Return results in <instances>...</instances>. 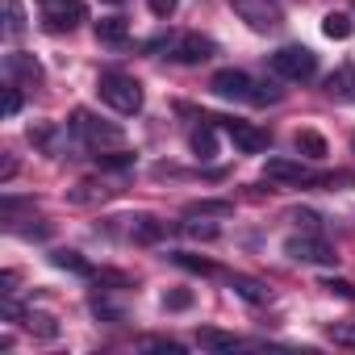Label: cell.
I'll return each instance as SVG.
<instances>
[{
	"label": "cell",
	"instance_id": "24",
	"mask_svg": "<svg viewBox=\"0 0 355 355\" xmlns=\"http://www.w3.org/2000/svg\"><path fill=\"white\" fill-rule=\"evenodd\" d=\"M5 34L9 38L26 34V9H21V0H5Z\"/></svg>",
	"mask_w": 355,
	"mask_h": 355
},
{
	"label": "cell",
	"instance_id": "6",
	"mask_svg": "<svg viewBox=\"0 0 355 355\" xmlns=\"http://www.w3.org/2000/svg\"><path fill=\"white\" fill-rule=\"evenodd\" d=\"M209 88L222 96V101H255V88H259V80H251L247 71H239V67H222L214 80H209Z\"/></svg>",
	"mask_w": 355,
	"mask_h": 355
},
{
	"label": "cell",
	"instance_id": "27",
	"mask_svg": "<svg viewBox=\"0 0 355 355\" xmlns=\"http://www.w3.org/2000/svg\"><path fill=\"white\" fill-rule=\"evenodd\" d=\"M88 309H92L96 318H105V322H121V318H125V313H121V309H117V305H113L109 297H101V293H96V297L88 301Z\"/></svg>",
	"mask_w": 355,
	"mask_h": 355
},
{
	"label": "cell",
	"instance_id": "11",
	"mask_svg": "<svg viewBox=\"0 0 355 355\" xmlns=\"http://www.w3.org/2000/svg\"><path fill=\"white\" fill-rule=\"evenodd\" d=\"M38 5H42V13H46V26H51V30H76V26L88 17L84 0H38Z\"/></svg>",
	"mask_w": 355,
	"mask_h": 355
},
{
	"label": "cell",
	"instance_id": "10",
	"mask_svg": "<svg viewBox=\"0 0 355 355\" xmlns=\"http://www.w3.org/2000/svg\"><path fill=\"white\" fill-rule=\"evenodd\" d=\"M5 80L17 88H38L42 84V63L26 51H9L5 55Z\"/></svg>",
	"mask_w": 355,
	"mask_h": 355
},
{
	"label": "cell",
	"instance_id": "14",
	"mask_svg": "<svg viewBox=\"0 0 355 355\" xmlns=\"http://www.w3.org/2000/svg\"><path fill=\"white\" fill-rule=\"evenodd\" d=\"M326 96L330 101H355V63H343L326 76Z\"/></svg>",
	"mask_w": 355,
	"mask_h": 355
},
{
	"label": "cell",
	"instance_id": "1",
	"mask_svg": "<svg viewBox=\"0 0 355 355\" xmlns=\"http://www.w3.org/2000/svg\"><path fill=\"white\" fill-rule=\"evenodd\" d=\"M71 134H76L84 146H92V150H109V146H121V142H125V130H121L117 121L96 117L92 109H76V113H71Z\"/></svg>",
	"mask_w": 355,
	"mask_h": 355
},
{
	"label": "cell",
	"instance_id": "21",
	"mask_svg": "<svg viewBox=\"0 0 355 355\" xmlns=\"http://www.w3.org/2000/svg\"><path fill=\"white\" fill-rule=\"evenodd\" d=\"M171 263H180L184 272H197V276H218V263H209L201 255H189V251H171Z\"/></svg>",
	"mask_w": 355,
	"mask_h": 355
},
{
	"label": "cell",
	"instance_id": "33",
	"mask_svg": "<svg viewBox=\"0 0 355 355\" xmlns=\"http://www.w3.org/2000/svg\"><path fill=\"white\" fill-rule=\"evenodd\" d=\"M326 334H330L334 343H343V347H355V326H347V322H343V326H330Z\"/></svg>",
	"mask_w": 355,
	"mask_h": 355
},
{
	"label": "cell",
	"instance_id": "2",
	"mask_svg": "<svg viewBox=\"0 0 355 355\" xmlns=\"http://www.w3.org/2000/svg\"><path fill=\"white\" fill-rule=\"evenodd\" d=\"M96 92H101V101H105L109 109H117V113H138V109H142V84H138L134 76H125V71H105V76L96 80Z\"/></svg>",
	"mask_w": 355,
	"mask_h": 355
},
{
	"label": "cell",
	"instance_id": "3",
	"mask_svg": "<svg viewBox=\"0 0 355 355\" xmlns=\"http://www.w3.org/2000/svg\"><path fill=\"white\" fill-rule=\"evenodd\" d=\"M272 71L288 84H305V80L318 76V55L309 46H280L272 55Z\"/></svg>",
	"mask_w": 355,
	"mask_h": 355
},
{
	"label": "cell",
	"instance_id": "37",
	"mask_svg": "<svg viewBox=\"0 0 355 355\" xmlns=\"http://www.w3.org/2000/svg\"><path fill=\"white\" fill-rule=\"evenodd\" d=\"M351 150H355V134H351Z\"/></svg>",
	"mask_w": 355,
	"mask_h": 355
},
{
	"label": "cell",
	"instance_id": "4",
	"mask_svg": "<svg viewBox=\"0 0 355 355\" xmlns=\"http://www.w3.org/2000/svg\"><path fill=\"white\" fill-rule=\"evenodd\" d=\"M263 175H268L272 184H293V189H301V184H322V175H318L309 163L284 159V155H272V159L263 163Z\"/></svg>",
	"mask_w": 355,
	"mask_h": 355
},
{
	"label": "cell",
	"instance_id": "29",
	"mask_svg": "<svg viewBox=\"0 0 355 355\" xmlns=\"http://www.w3.org/2000/svg\"><path fill=\"white\" fill-rule=\"evenodd\" d=\"M280 96H284V92H280L276 84H263V80H259V88H255V101H251V105H280Z\"/></svg>",
	"mask_w": 355,
	"mask_h": 355
},
{
	"label": "cell",
	"instance_id": "35",
	"mask_svg": "<svg viewBox=\"0 0 355 355\" xmlns=\"http://www.w3.org/2000/svg\"><path fill=\"white\" fill-rule=\"evenodd\" d=\"M322 288H330V293H338V297H355V284H347V280H334V276H330Z\"/></svg>",
	"mask_w": 355,
	"mask_h": 355
},
{
	"label": "cell",
	"instance_id": "20",
	"mask_svg": "<svg viewBox=\"0 0 355 355\" xmlns=\"http://www.w3.org/2000/svg\"><path fill=\"white\" fill-rule=\"evenodd\" d=\"M184 214L189 218H230L234 214V201H193Z\"/></svg>",
	"mask_w": 355,
	"mask_h": 355
},
{
	"label": "cell",
	"instance_id": "19",
	"mask_svg": "<svg viewBox=\"0 0 355 355\" xmlns=\"http://www.w3.org/2000/svg\"><path fill=\"white\" fill-rule=\"evenodd\" d=\"M96 38H101V42H109V46H121V42L130 38L125 17H101V21H96Z\"/></svg>",
	"mask_w": 355,
	"mask_h": 355
},
{
	"label": "cell",
	"instance_id": "22",
	"mask_svg": "<svg viewBox=\"0 0 355 355\" xmlns=\"http://www.w3.org/2000/svg\"><path fill=\"white\" fill-rule=\"evenodd\" d=\"M322 34H326L330 42L351 38V17H347V13H326V17H322Z\"/></svg>",
	"mask_w": 355,
	"mask_h": 355
},
{
	"label": "cell",
	"instance_id": "5",
	"mask_svg": "<svg viewBox=\"0 0 355 355\" xmlns=\"http://www.w3.org/2000/svg\"><path fill=\"white\" fill-rule=\"evenodd\" d=\"M218 55V42L214 38H205V34H180V38H171L167 42V59H175V63H205V59H214Z\"/></svg>",
	"mask_w": 355,
	"mask_h": 355
},
{
	"label": "cell",
	"instance_id": "12",
	"mask_svg": "<svg viewBox=\"0 0 355 355\" xmlns=\"http://www.w3.org/2000/svg\"><path fill=\"white\" fill-rule=\"evenodd\" d=\"M30 142H34V146H42L46 155H63V150H67V130H63V125L42 121V125H30Z\"/></svg>",
	"mask_w": 355,
	"mask_h": 355
},
{
	"label": "cell",
	"instance_id": "8",
	"mask_svg": "<svg viewBox=\"0 0 355 355\" xmlns=\"http://www.w3.org/2000/svg\"><path fill=\"white\" fill-rule=\"evenodd\" d=\"M230 9L255 30V34H268L280 26V5L276 0H230Z\"/></svg>",
	"mask_w": 355,
	"mask_h": 355
},
{
	"label": "cell",
	"instance_id": "26",
	"mask_svg": "<svg viewBox=\"0 0 355 355\" xmlns=\"http://www.w3.org/2000/svg\"><path fill=\"white\" fill-rule=\"evenodd\" d=\"M109 193H113V189H96V184H76V189H71V201H76V205H92V201H105Z\"/></svg>",
	"mask_w": 355,
	"mask_h": 355
},
{
	"label": "cell",
	"instance_id": "38",
	"mask_svg": "<svg viewBox=\"0 0 355 355\" xmlns=\"http://www.w3.org/2000/svg\"><path fill=\"white\" fill-rule=\"evenodd\" d=\"M109 5H121V0H109Z\"/></svg>",
	"mask_w": 355,
	"mask_h": 355
},
{
	"label": "cell",
	"instance_id": "15",
	"mask_svg": "<svg viewBox=\"0 0 355 355\" xmlns=\"http://www.w3.org/2000/svg\"><path fill=\"white\" fill-rule=\"evenodd\" d=\"M125 222H130V239L134 243H159L167 234V222H159L150 214H138V218H125Z\"/></svg>",
	"mask_w": 355,
	"mask_h": 355
},
{
	"label": "cell",
	"instance_id": "25",
	"mask_svg": "<svg viewBox=\"0 0 355 355\" xmlns=\"http://www.w3.org/2000/svg\"><path fill=\"white\" fill-rule=\"evenodd\" d=\"M21 322H26L34 334H42V338H55V334H59V326H55V318H51V313H26Z\"/></svg>",
	"mask_w": 355,
	"mask_h": 355
},
{
	"label": "cell",
	"instance_id": "30",
	"mask_svg": "<svg viewBox=\"0 0 355 355\" xmlns=\"http://www.w3.org/2000/svg\"><path fill=\"white\" fill-rule=\"evenodd\" d=\"M17 113H21V88L5 84V117H17Z\"/></svg>",
	"mask_w": 355,
	"mask_h": 355
},
{
	"label": "cell",
	"instance_id": "36",
	"mask_svg": "<svg viewBox=\"0 0 355 355\" xmlns=\"http://www.w3.org/2000/svg\"><path fill=\"white\" fill-rule=\"evenodd\" d=\"M293 222H301L305 230H318V214H313V209H297V214H293Z\"/></svg>",
	"mask_w": 355,
	"mask_h": 355
},
{
	"label": "cell",
	"instance_id": "7",
	"mask_svg": "<svg viewBox=\"0 0 355 355\" xmlns=\"http://www.w3.org/2000/svg\"><path fill=\"white\" fill-rule=\"evenodd\" d=\"M284 255L297 259V263H334L338 259L334 247L326 239H318V234H293V239H284Z\"/></svg>",
	"mask_w": 355,
	"mask_h": 355
},
{
	"label": "cell",
	"instance_id": "13",
	"mask_svg": "<svg viewBox=\"0 0 355 355\" xmlns=\"http://www.w3.org/2000/svg\"><path fill=\"white\" fill-rule=\"evenodd\" d=\"M226 284L243 297V301H251V305H268L272 301V288L263 284V280H255V276H243V272H234V276H226Z\"/></svg>",
	"mask_w": 355,
	"mask_h": 355
},
{
	"label": "cell",
	"instance_id": "31",
	"mask_svg": "<svg viewBox=\"0 0 355 355\" xmlns=\"http://www.w3.org/2000/svg\"><path fill=\"white\" fill-rule=\"evenodd\" d=\"M184 234H193V239H218V226L214 222H184Z\"/></svg>",
	"mask_w": 355,
	"mask_h": 355
},
{
	"label": "cell",
	"instance_id": "39",
	"mask_svg": "<svg viewBox=\"0 0 355 355\" xmlns=\"http://www.w3.org/2000/svg\"><path fill=\"white\" fill-rule=\"evenodd\" d=\"M276 5H280V0H276Z\"/></svg>",
	"mask_w": 355,
	"mask_h": 355
},
{
	"label": "cell",
	"instance_id": "34",
	"mask_svg": "<svg viewBox=\"0 0 355 355\" xmlns=\"http://www.w3.org/2000/svg\"><path fill=\"white\" fill-rule=\"evenodd\" d=\"M163 305H167V309H189V305H193V293L175 288V293H167V297H163Z\"/></svg>",
	"mask_w": 355,
	"mask_h": 355
},
{
	"label": "cell",
	"instance_id": "32",
	"mask_svg": "<svg viewBox=\"0 0 355 355\" xmlns=\"http://www.w3.org/2000/svg\"><path fill=\"white\" fill-rule=\"evenodd\" d=\"M175 5H180V0H146V9H150L159 21H167V17L175 13Z\"/></svg>",
	"mask_w": 355,
	"mask_h": 355
},
{
	"label": "cell",
	"instance_id": "18",
	"mask_svg": "<svg viewBox=\"0 0 355 355\" xmlns=\"http://www.w3.org/2000/svg\"><path fill=\"white\" fill-rule=\"evenodd\" d=\"M297 155H305V159H326L330 155V146H326V138L318 134V130H297Z\"/></svg>",
	"mask_w": 355,
	"mask_h": 355
},
{
	"label": "cell",
	"instance_id": "16",
	"mask_svg": "<svg viewBox=\"0 0 355 355\" xmlns=\"http://www.w3.org/2000/svg\"><path fill=\"white\" fill-rule=\"evenodd\" d=\"M209 121H218V117H201V125H197L193 138H189V146H193L197 159H214V155H218V134H214Z\"/></svg>",
	"mask_w": 355,
	"mask_h": 355
},
{
	"label": "cell",
	"instance_id": "28",
	"mask_svg": "<svg viewBox=\"0 0 355 355\" xmlns=\"http://www.w3.org/2000/svg\"><path fill=\"white\" fill-rule=\"evenodd\" d=\"M96 163L105 167V171H125V167H134V155H96Z\"/></svg>",
	"mask_w": 355,
	"mask_h": 355
},
{
	"label": "cell",
	"instance_id": "9",
	"mask_svg": "<svg viewBox=\"0 0 355 355\" xmlns=\"http://www.w3.org/2000/svg\"><path fill=\"white\" fill-rule=\"evenodd\" d=\"M218 121H222V130L230 134V142H234L239 150H247V155H259V150L272 146L268 130H259V125H251V121H239V117H218Z\"/></svg>",
	"mask_w": 355,
	"mask_h": 355
},
{
	"label": "cell",
	"instance_id": "23",
	"mask_svg": "<svg viewBox=\"0 0 355 355\" xmlns=\"http://www.w3.org/2000/svg\"><path fill=\"white\" fill-rule=\"evenodd\" d=\"M197 343H201V347H209V351H234V347H243L234 334H226V330H209V326L197 334Z\"/></svg>",
	"mask_w": 355,
	"mask_h": 355
},
{
	"label": "cell",
	"instance_id": "17",
	"mask_svg": "<svg viewBox=\"0 0 355 355\" xmlns=\"http://www.w3.org/2000/svg\"><path fill=\"white\" fill-rule=\"evenodd\" d=\"M51 263L71 272V276H84V280H96V268L88 259H80V251H51Z\"/></svg>",
	"mask_w": 355,
	"mask_h": 355
}]
</instances>
